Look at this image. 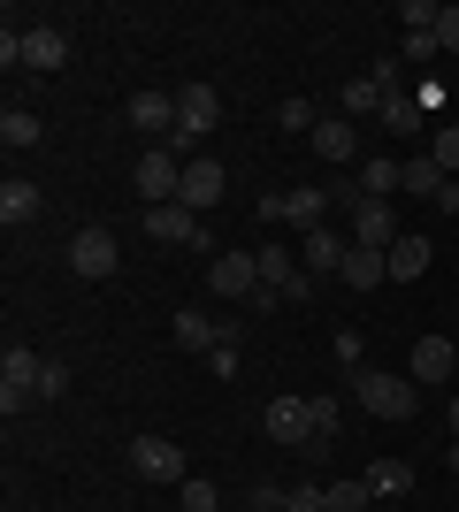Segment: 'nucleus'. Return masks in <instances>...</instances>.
Segmentation results:
<instances>
[{
    "mask_svg": "<svg viewBox=\"0 0 459 512\" xmlns=\"http://www.w3.org/2000/svg\"><path fill=\"white\" fill-rule=\"evenodd\" d=\"M437 46H444V54H459V8H444V16H437Z\"/></svg>",
    "mask_w": 459,
    "mask_h": 512,
    "instance_id": "nucleus-41",
    "label": "nucleus"
},
{
    "mask_svg": "<svg viewBox=\"0 0 459 512\" xmlns=\"http://www.w3.org/2000/svg\"><path fill=\"white\" fill-rule=\"evenodd\" d=\"M322 497H329V512H368L375 505L368 474H352V482H322Z\"/></svg>",
    "mask_w": 459,
    "mask_h": 512,
    "instance_id": "nucleus-27",
    "label": "nucleus"
},
{
    "mask_svg": "<svg viewBox=\"0 0 459 512\" xmlns=\"http://www.w3.org/2000/svg\"><path fill=\"white\" fill-rule=\"evenodd\" d=\"M230 192V169H222V161H207V153H192V161H184V184H176V207H215V199Z\"/></svg>",
    "mask_w": 459,
    "mask_h": 512,
    "instance_id": "nucleus-10",
    "label": "nucleus"
},
{
    "mask_svg": "<svg viewBox=\"0 0 459 512\" xmlns=\"http://www.w3.org/2000/svg\"><path fill=\"white\" fill-rule=\"evenodd\" d=\"M39 184H23V176H8V184H0V222H8V230H16V222H39Z\"/></svg>",
    "mask_w": 459,
    "mask_h": 512,
    "instance_id": "nucleus-21",
    "label": "nucleus"
},
{
    "mask_svg": "<svg viewBox=\"0 0 459 512\" xmlns=\"http://www.w3.org/2000/svg\"><path fill=\"white\" fill-rule=\"evenodd\" d=\"M176 184H184V153H169V146L138 153V199H146V207H169Z\"/></svg>",
    "mask_w": 459,
    "mask_h": 512,
    "instance_id": "nucleus-5",
    "label": "nucleus"
},
{
    "mask_svg": "<svg viewBox=\"0 0 459 512\" xmlns=\"http://www.w3.org/2000/svg\"><path fill=\"white\" fill-rule=\"evenodd\" d=\"M444 467H452V474H459V436H452V451H444Z\"/></svg>",
    "mask_w": 459,
    "mask_h": 512,
    "instance_id": "nucleus-44",
    "label": "nucleus"
},
{
    "mask_svg": "<svg viewBox=\"0 0 459 512\" xmlns=\"http://www.w3.org/2000/svg\"><path fill=\"white\" fill-rule=\"evenodd\" d=\"M284 497H291L284 482H253V505H261V512H284Z\"/></svg>",
    "mask_w": 459,
    "mask_h": 512,
    "instance_id": "nucleus-39",
    "label": "nucleus"
},
{
    "mask_svg": "<svg viewBox=\"0 0 459 512\" xmlns=\"http://www.w3.org/2000/svg\"><path fill=\"white\" fill-rule=\"evenodd\" d=\"M69 268H77L85 283H108V276H115V230L85 222V230L69 237Z\"/></svg>",
    "mask_w": 459,
    "mask_h": 512,
    "instance_id": "nucleus-8",
    "label": "nucleus"
},
{
    "mask_svg": "<svg viewBox=\"0 0 459 512\" xmlns=\"http://www.w3.org/2000/svg\"><path fill=\"white\" fill-rule=\"evenodd\" d=\"M314 123H322L314 100H284V107H276V130H291V138H314Z\"/></svg>",
    "mask_w": 459,
    "mask_h": 512,
    "instance_id": "nucleus-33",
    "label": "nucleus"
},
{
    "mask_svg": "<svg viewBox=\"0 0 459 512\" xmlns=\"http://www.w3.org/2000/svg\"><path fill=\"white\" fill-rule=\"evenodd\" d=\"M421 153H429V161H437L444 176H459V123H437V130H429V146H421Z\"/></svg>",
    "mask_w": 459,
    "mask_h": 512,
    "instance_id": "nucleus-30",
    "label": "nucleus"
},
{
    "mask_svg": "<svg viewBox=\"0 0 459 512\" xmlns=\"http://www.w3.org/2000/svg\"><path fill=\"white\" fill-rule=\"evenodd\" d=\"M207 367H215L222 383H230V375H238V344H215V352H207Z\"/></svg>",
    "mask_w": 459,
    "mask_h": 512,
    "instance_id": "nucleus-43",
    "label": "nucleus"
},
{
    "mask_svg": "<svg viewBox=\"0 0 459 512\" xmlns=\"http://www.w3.org/2000/svg\"><path fill=\"white\" fill-rule=\"evenodd\" d=\"M383 260H391V283H421V276H429V260H437V245L406 230V237H398V245H391Z\"/></svg>",
    "mask_w": 459,
    "mask_h": 512,
    "instance_id": "nucleus-18",
    "label": "nucleus"
},
{
    "mask_svg": "<svg viewBox=\"0 0 459 512\" xmlns=\"http://www.w3.org/2000/svg\"><path fill=\"white\" fill-rule=\"evenodd\" d=\"M146 237L153 245H199V253H207V230H199V214L192 207H146Z\"/></svg>",
    "mask_w": 459,
    "mask_h": 512,
    "instance_id": "nucleus-13",
    "label": "nucleus"
},
{
    "mask_svg": "<svg viewBox=\"0 0 459 512\" xmlns=\"http://www.w3.org/2000/svg\"><path fill=\"white\" fill-rule=\"evenodd\" d=\"M261 428H268V444H284V451H322L314 444V398H268Z\"/></svg>",
    "mask_w": 459,
    "mask_h": 512,
    "instance_id": "nucleus-3",
    "label": "nucleus"
},
{
    "mask_svg": "<svg viewBox=\"0 0 459 512\" xmlns=\"http://www.w3.org/2000/svg\"><path fill=\"white\" fill-rule=\"evenodd\" d=\"M306 146L322 153V161H337V169H360V130H352L345 115H322V123H314V138H306Z\"/></svg>",
    "mask_w": 459,
    "mask_h": 512,
    "instance_id": "nucleus-14",
    "label": "nucleus"
},
{
    "mask_svg": "<svg viewBox=\"0 0 459 512\" xmlns=\"http://www.w3.org/2000/svg\"><path fill=\"white\" fill-rule=\"evenodd\" d=\"M345 390H352V406L375 413V421H414L421 413V383L414 375H391V367H352Z\"/></svg>",
    "mask_w": 459,
    "mask_h": 512,
    "instance_id": "nucleus-1",
    "label": "nucleus"
},
{
    "mask_svg": "<svg viewBox=\"0 0 459 512\" xmlns=\"http://www.w3.org/2000/svg\"><path fill=\"white\" fill-rule=\"evenodd\" d=\"M444 184H452V176H444L429 153H414V161H406V192H414V199H444Z\"/></svg>",
    "mask_w": 459,
    "mask_h": 512,
    "instance_id": "nucleus-26",
    "label": "nucleus"
},
{
    "mask_svg": "<svg viewBox=\"0 0 459 512\" xmlns=\"http://www.w3.org/2000/svg\"><path fill=\"white\" fill-rule=\"evenodd\" d=\"M352 245H368V253H391V245H398V237H406V230H398V207H391V199H360V207H352Z\"/></svg>",
    "mask_w": 459,
    "mask_h": 512,
    "instance_id": "nucleus-7",
    "label": "nucleus"
},
{
    "mask_svg": "<svg viewBox=\"0 0 459 512\" xmlns=\"http://www.w3.org/2000/svg\"><path fill=\"white\" fill-rule=\"evenodd\" d=\"M0 69H23V31H16V23L0 31Z\"/></svg>",
    "mask_w": 459,
    "mask_h": 512,
    "instance_id": "nucleus-38",
    "label": "nucleus"
},
{
    "mask_svg": "<svg viewBox=\"0 0 459 512\" xmlns=\"http://www.w3.org/2000/svg\"><path fill=\"white\" fill-rule=\"evenodd\" d=\"M360 192L368 199H391V192H406V161H391V153H368V161H360Z\"/></svg>",
    "mask_w": 459,
    "mask_h": 512,
    "instance_id": "nucleus-19",
    "label": "nucleus"
},
{
    "mask_svg": "<svg viewBox=\"0 0 459 512\" xmlns=\"http://www.w3.org/2000/svg\"><path fill=\"white\" fill-rule=\"evenodd\" d=\"M284 512H329V497H322V482H291V497H284Z\"/></svg>",
    "mask_w": 459,
    "mask_h": 512,
    "instance_id": "nucleus-34",
    "label": "nucleus"
},
{
    "mask_svg": "<svg viewBox=\"0 0 459 512\" xmlns=\"http://www.w3.org/2000/svg\"><path fill=\"white\" fill-rule=\"evenodd\" d=\"M39 352H23V344H8L0 352V413H23L31 398H39Z\"/></svg>",
    "mask_w": 459,
    "mask_h": 512,
    "instance_id": "nucleus-4",
    "label": "nucleus"
},
{
    "mask_svg": "<svg viewBox=\"0 0 459 512\" xmlns=\"http://www.w3.org/2000/svg\"><path fill=\"white\" fill-rule=\"evenodd\" d=\"M337 367H345V375H352V367H368V344H360V329H337Z\"/></svg>",
    "mask_w": 459,
    "mask_h": 512,
    "instance_id": "nucleus-35",
    "label": "nucleus"
},
{
    "mask_svg": "<svg viewBox=\"0 0 459 512\" xmlns=\"http://www.w3.org/2000/svg\"><path fill=\"white\" fill-rule=\"evenodd\" d=\"M383 276H391V260H383V253H368V245H352V253H345V268H337V283H345V291H375Z\"/></svg>",
    "mask_w": 459,
    "mask_h": 512,
    "instance_id": "nucleus-20",
    "label": "nucleus"
},
{
    "mask_svg": "<svg viewBox=\"0 0 459 512\" xmlns=\"http://www.w3.org/2000/svg\"><path fill=\"white\" fill-rule=\"evenodd\" d=\"M437 54V31H406V62H429Z\"/></svg>",
    "mask_w": 459,
    "mask_h": 512,
    "instance_id": "nucleus-42",
    "label": "nucleus"
},
{
    "mask_svg": "<svg viewBox=\"0 0 459 512\" xmlns=\"http://www.w3.org/2000/svg\"><path fill=\"white\" fill-rule=\"evenodd\" d=\"M414 482H421L414 459H375V467H368V490H375V497H406Z\"/></svg>",
    "mask_w": 459,
    "mask_h": 512,
    "instance_id": "nucleus-24",
    "label": "nucleus"
},
{
    "mask_svg": "<svg viewBox=\"0 0 459 512\" xmlns=\"http://www.w3.org/2000/svg\"><path fill=\"white\" fill-rule=\"evenodd\" d=\"M245 512H261V505H245Z\"/></svg>",
    "mask_w": 459,
    "mask_h": 512,
    "instance_id": "nucleus-46",
    "label": "nucleus"
},
{
    "mask_svg": "<svg viewBox=\"0 0 459 512\" xmlns=\"http://www.w3.org/2000/svg\"><path fill=\"white\" fill-rule=\"evenodd\" d=\"M383 100H391V92L375 85V69H368V77H352V85H337V115H345V123H352V115H375Z\"/></svg>",
    "mask_w": 459,
    "mask_h": 512,
    "instance_id": "nucleus-23",
    "label": "nucleus"
},
{
    "mask_svg": "<svg viewBox=\"0 0 459 512\" xmlns=\"http://www.w3.org/2000/svg\"><path fill=\"white\" fill-rule=\"evenodd\" d=\"M169 337L184 344V352H215V344H238V321H215V314H199V306H184V314L169 321Z\"/></svg>",
    "mask_w": 459,
    "mask_h": 512,
    "instance_id": "nucleus-11",
    "label": "nucleus"
},
{
    "mask_svg": "<svg viewBox=\"0 0 459 512\" xmlns=\"http://www.w3.org/2000/svg\"><path fill=\"white\" fill-rule=\"evenodd\" d=\"M406 375H414L421 390L452 383V375H459V344H452V337H437V329H429V337H414V360H406Z\"/></svg>",
    "mask_w": 459,
    "mask_h": 512,
    "instance_id": "nucleus-9",
    "label": "nucleus"
},
{
    "mask_svg": "<svg viewBox=\"0 0 459 512\" xmlns=\"http://www.w3.org/2000/svg\"><path fill=\"white\" fill-rule=\"evenodd\" d=\"M131 130H146V138H176V92H131Z\"/></svg>",
    "mask_w": 459,
    "mask_h": 512,
    "instance_id": "nucleus-17",
    "label": "nucleus"
},
{
    "mask_svg": "<svg viewBox=\"0 0 459 512\" xmlns=\"http://www.w3.org/2000/svg\"><path fill=\"white\" fill-rule=\"evenodd\" d=\"M276 299H284V306H306V299H314V276H306V268H299V276H291L284 291H276Z\"/></svg>",
    "mask_w": 459,
    "mask_h": 512,
    "instance_id": "nucleus-40",
    "label": "nucleus"
},
{
    "mask_svg": "<svg viewBox=\"0 0 459 512\" xmlns=\"http://www.w3.org/2000/svg\"><path fill=\"white\" fill-rule=\"evenodd\" d=\"M337 428H345V398L314 390V444H337Z\"/></svg>",
    "mask_w": 459,
    "mask_h": 512,
    "instance_id": "nucleus-31",
    "label": "nucleus"
},
{
    "mask_svg": "<svg viewBox=\"0 0 459 512\" xmlns=\"http://www.w3.org/2000/svg\"><path fill=\"white\" fill-rule=\"evenodd\" d=\"M176 512H222L215 482H207V474H184V482H176Z\"/></svg>",
    "mask_w": 459,
    "mask_h": 512,
    "instance_id": "nucleus-28",
    "label": "nucleus"
},
{
    "mask_svg": "<svg viewBox=\"0 0 459 512\" xmlns=\"http://www.w3.org/2000/svg\"><path fill=\"white\" fill-rule=\"evenodd\" d=\"M383 130H391V138H421V130H429V107L398 92V100H383Z\"/></svg>",
    "mask_w": 459,
    "mask_h": 512,
    "instance_id": "nucleus-25",
    "label": "nucleus"
},
{
    "mask_svg": "<svg viewBox=\"0 0 459 512\" xmlns=\"http://www.w3.org/2000/svg\"><path fill=\"white\" fill-rule=\"evenodd\" d=\"M62 62H69V31L62 23H31V31H23V69L46 77V69H62Z\"/></svg>",
    "mask_w": 459,
    "mask_h": 512,
    "instance_id": "nucleus-15",
    "label": "nucleus"
},
{
    "mask_svg": "<svg viewBox=\"0 0 459 512\" xmlns=\"http://www.w3.org/2000/svg\"><path fill=\"white\" fill-rule=\"evenodd\" d=\"M62 390H69V367L46 360V367H39V398H62Z\"/></svg>",
    "mask_w": 459,
    "mask_h": 512,
    "instance_id": "nucleus-37",
    "label": "nucleus"
},
{
    "mask_svg": "<svg viewBox=\"0 0 459 512\" xmlns=\"http://www.w3.org/2000/svg\"><path fill=\"white\" fill-rule=\"evenodd\" d=\"M0 146H39V115H31V107H8V115H0Z\"/></svg>",
    "mask_w": 459,
    "mask_h": 512,
    "instance_id": "nucleus-32",
    "label": "nucleus"
},
{
    "mask_svg": "<svg viewBox=\"0 0 459 512\" xmlns=\"http://www.w3.org/2000/svg\"><path fill=\"white\" fill-rule=\"evenodd\" d=\"M131 474L138 482H184V451L169 436H138L131 444Z\"/></svg>",
    "mask_w": 459,
    "mask_h": 512,
    "instance_id": "nucleus-12",
    "label": "nucleus"
},
{
    "mask_svg": "<svg viewBox=\"0 0 459 512\" xmlns=\"http://www.w3.org/2000/svg\"><path fill=\"white\" fill-rule=\"evenodd\" d=\"M215 123H222V92H215V85H176V138H161V146L192 161V146H199Z\"/></svg>",
    "mask_w": 459,
    "mask_h": 512,
    "instance_id": "nucleus-2",
    "label": "nucleus"
},
{
    "mask_svg": "<svg viewBox=\"0 0 459 512\" xmlns=\"http://www.w3.org/2000/svg\"><path fill=\"white\" fill-rule=\"evenodd\" d=\"M452 436H459V390H452Z\"/></svg>",
    "mask_w": 459,
    "mask_h": 512,
    "instance_id": "nucleus-45",
    "label": "nucleus"
},
{
    "mask_svg": "<svg viewBox=\"0 0 459 512\" xmlns=\"http://www.w3.org/2000/svg\"><path fill=\"white\" fill-rule=\"evenodd\" d=\"M253 260H261V283H268V291H284V283L299 276V253H284V245H261Z\"/></svg>",
    "mask_w": 459,
    "mask_h": 512,
    "instance_id": "nucleus-29",
    "label": "nucleus"
},
{
    "mask_svg": "<svg viewBox=\"0 0 459 512\" xmlns=\"http://www.w3.org/2000/svg\"><path fill=\"white\" fill-rule=\"evenodd\" d=\"M345 253H352V237H345V230H329V222L299 237V268H322V276H337V268H345Z\"/></svg>",
    "mask_w": 459,
    "mask_h": 512,
    "instance_id": "nucleus-16",
    "label": "nucleus"
},
{
    "mask_svg": "<svg viewBox=\"0 0 459 512\" xmlns=\"http://www.w3.org/2000/svg\"><path fill=\"white\" fill-rule=\"evenodd\" d=\"M284 222H299V230H322V222H329V192H322V184H299V192H284Z\"/></svg>",
    "mask_w": 459,
    "mask_h": 512,
    "instance_id": "nucleus-22",
    "label": "nucleus"
},
{
    "mask_svg": "<svg viewBox=\"0 0 459 512\" xmlns=\"http://www.w3.org/2000/svg\"><path fill=\"white\" fill-rule=\"evenodd\" d=\"M437 16H444V8H429V0H406V8H398L406 31H437Z\"/></svg>",
    "mask_w": 459,
    "mask_h": 512,
    "instance_id": "nucleus-36",
    "label": "nucleus"
},
{
    "mask_svg": "<svg viewBox=\"0 0 459 512\" xmlns=\"http://www.w3.org/2000/svg\"><path fill=\"white\" fill-rule=\"evenodd\" d=\"M207 291L245 306L253 291H261V260H253V253H215V260H207Z\"/></svg>",
    "mask_w": 459,
    "mask_h": 512,
    "instance_id": "nucleus-6",
    "label": "nucleus"
}]
</instances>
